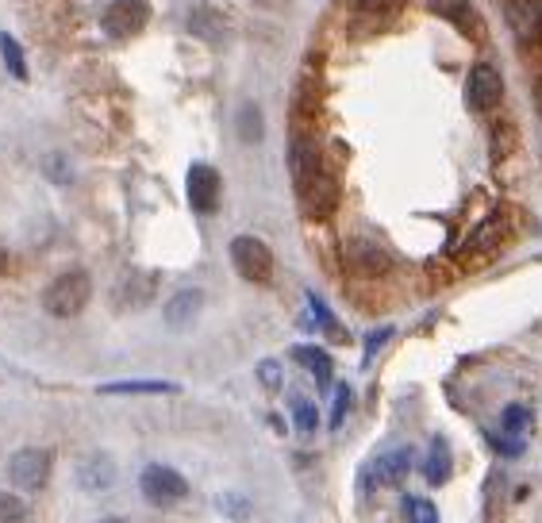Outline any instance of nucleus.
<instances>
[{"label":"nucleus","mask_w":542,"mask_h":523,"mask_svg":"<svg viewBox=\"0 0 542 523\" xmlns=\"http://www.w3.org/2000/svg\"><path fill=\"white\" fill-rule=\"evenodd\" d=\"M239 135L247 143L262 139V112H258V104H243V112H239Z\"/></svg>","instance_id":"22"},{"label":"nucleus","mask_w":542,"mask_h":523,"mask_svg":"<svg viewBox=\"0 0 542 523\" xmlns=\"http://www.w3.org/2000/svg\"><path fill=\"white\" fill-rule=\"evenodd\" d=\"M396 8H400V0H354V12L358 16H393Z\"/></svg>","instance_id":"25"},{"label":"nucleus","mask_w":542,"mask_h":523,"mask_svg":"<svg viewBox=\"0 0 542 523\" xmlns=\"http://www.w3.org/2000/svg\"><path fill=\"white\" fill-rule=\"evenodd\" d=\"M231 262H235V274L250 285H266L273 277V250L254 235L231 239Z\"/></svg>","instance_id":"3"},{"label":"nucleus","mask_w":542,"mask_h":523,"mask_svg":"<svg viewBox=\"0 0 542 523\" xmlns=\"http://www.w3.org/2000/svg\"><path fill=\"white\" fill-rule=\"evenodd\" d=\"M150 20V4L147 0H112L100 16L104 35L108 39H135Z\"/></svg>","instance_id":"5"},{"label":"nucleus","mask_w":542,"mask_h":523,"mask_svg":"<svg viewBox=\"0 0 542 523\" xmlns=\"http://www.w3.org/2000/svg\"><path fill=\"white\" fill-rule=\"evenodd\" d=\"M385 339H393V327H381V331H373L370 339H366V362H370L377 350L385 347Z\"/></svg>","instance_id":"29"},{"label":"nucleus","mask_w":542,"mask_h":523,"mask_svg":"<svg viewBox=\"0 0 542 523\" xmlns=\"http://www.w3.org/2000/svg\"><path fill=\"white\" fill-rule=\"evenodd\" d=\"M408 520L412 523H439V512H435V504L423 497H408Z\"/></svg>","instance_id":"26"},{"label":"nucleus","mask_w":542,"mask_h":523,"mask_svg":"<svg viewBox=\"0 0 542 523\" xmlns=\"http://www.w3.org/2000/svg\"><path fill=\"white\" fill-rule=\"evenodd\" d=\"M116 481V462L108 454H89L81 466H77V485L85 493H104L108 485Z\"/></svg>","instance_id":"14"},{"label":"nucleus","mask_w":542,"mask_h":523,"mask_svg":"<svg viewBox=\"0 0 542 523\" xmlns=\"http://www.w3.org/2000/svg\"><path fill=\"white\" fill-rule=\"evenodd\" d=\"M427 8H431L435 16H443L446 24L458 27L462 35L481 39V16H477V8H473L469 0H427Z\"/></svg>","instance_id":"11"},{"label":"nucleus","mask_w":542,"mask_h":523,"mask_svg":"<svg viewBox=\"0 0 542 523\" xmlns=\"http://www.w3.org/2000/svg\"><path fill=\"white\" fill-rule=\"evenodd\" d=\"M531 100H535V112H539V120H542V77L535 81V89H531Z\"/></svg>","instance_id":"31"},{"label":"nucleus","mask_w":542,"mask_h":523,"mask_svg":"<svg viewBox=\"0 0 542 523\" xmlns=\"http://www.w3.org/2000/svg\"><path fill=\"white\" fill-rule=\"evenodd\" d=\"M423 477H427V485L431 489H443L446 481H450V474H454V458H450V443H446L443 435H435L431 439V447H427V454H423Z\"/></svg>","instance_id":"13"},{"label":"nucleus","mask_w":542,"mask_h":523,"mask_svg":"<svg viewBox=\"0 0 542 523\" xmlns=\"http://www.w3.org/2000/svg\"><path fill=\"white\" fill-rule=\"evenodd\" d=\"M200 308H204V293H200V289H181V293L166 304V324L189 327L193 320H197Z\"/></svg>","instance_id":"16"},{"label":"nucleus","mask_w":542,"mask_h":523,"mask_svg":"<svg viewBox=\"0 0 542 523\" xmlns=\"http://www.w3.org/2000/svg\"><path fill=\"white\" fill-rule=\"evenodd\" d=\"M0 266H4V247H0Z\"/></svg>","instance_id":"33"},{"label":"nucleus","mask_w":542,"mask_h":523,"mask_svg":"<svg viewBox=\"0 0 542 523\" xmlns=\"http://www.w3.org/2000/svg\"><path fill=\"white\" fill-rule=\"evenodd\" d=\"M8 477H12V485L24 489V493L43 489L50 481V450H39V447L16 450L12 462H8Z\"/></svg>","instance_id":"8"},{"label":"nucleus","mask_w":542,"mask_h":523,"mask_svg":"<svg viewBox=\"0 0 542 523\" xmlns=\"http://www.w3.org/2000/svg\"><path fill=\"white\" fill-rule=\"evenodd\" d=\"M296 197H300V212L308 220H331L339 208V177L331 174L327 166H312L304 174H296Z\"/></svg>","instance_id":"1"},{"label":"nucleus","mask_w":542,"mask_h":523,"mask_svg":"<svg viewBox=\"0 0 542 523\" xmlns=\"http://www.w3.org/2000/svg\"><path fill=\"white\" fill-rule=\"evenodd\" d=\"M346 262H350L358 274H370V277L393 270V258L377 247V243H366V239H354V243L346 247Z\"/></svg>","instance_id":"12"},{"label":"nucleus","mask_w":542,"mask_h":523,"mask_svg":"<svg viewBox=\"0 0 542 523\" xmlns=\"http://www.w3.org/2000/svg\"><path fill=\"white\" fill-rule=\"evenodd\" d=\"M89 297H93L89 274L85 270H66V274H58L43 289V308L50 316H58V320H74L77 312L89 304Z\"/></svg>","instance_id":"2"},{"label":"nucleus","mask_w":542,"mask_h":523,"mask_svg":"<svg viewBox=\"0 0 542 523\" xmlns=\"http://www.w3.org/2000/svg\"><path fill=\"white\" fill-rule=\"evenodd\" d=\"M531 427H535V412H531V404H508L504 412H500V431L504 435H531Z\"/></svg>","instance_id":"18"},{"label":"nucleus","mask_w":542,"mask_h":523,"mask_svg":"<svg viewBox=\"0 0 542 523\" xmlns=\"http://www.w3.org/2000/svg\"><path fill=\"white\" fill-rule=\"evenodd\" d=\"M100 523H127V520H120V516H108V520H100Z\"/></svg>","instance_id":"32"},{"label":"nucleus","mask_w":542,"mask_h":523,"mask_svg":"<svg viewBox=\"0 0 542 523\" xmlns=\"http://www.w3.org/2000/svg\"><path fill=\"white\" fill-rule=\"evenodd\" d=\"M412 470V450H393V454H385L381 462H377V477L385 481V485H396V481H404Z\"/></svg>","instance_id":"20"},{"label":"nucleus","mask_w":542,"mask_h":523,"mask_svg":"<svg viewBox=\"0 0 542 523\" xmlns=\"http://www.w3.org/2000/svg\"><path fill=\"white\" fill-rule=\"evenodd\" d=\"M293 354H296V362H300V366H308V374L316 377L323 389L331 385V354H327V350H320V347H296Z\"/></svg>","instance_id":"19"},{"label":"nucleus","mask_w":542,"mask_h":523,"mask_svg":"<svg viewBox=\"0 0 542 523\" xmlns=\"http://www.w3.org/2000/svg\"><path fill=\"white\" fill-rule=\"evenodd\" d=\"M100 397H173L177 385L173 381H112L100 385Z\"/></svg>","instance_id":"15"},{"label":"nucleus","mask_w":542,"mask_h":523,"mask_svg":"<svg viewBox=\"0 0 542 523\" xmlns=\"http://www.w3.org/2000/svg\"><path fill=\"white\" fill-rule=\"evenodd\" d=\"M293 424L300 435H312L320 427V416H316V404L312 400H293Z\"/></svg>","instance_id":"23"},{"label":"nucleus","mask_w":542,"mask_h":523,"mask_svg":"<svg viewBox=\"0 0 542 523\" xmlns=\"http://www.w3.org/2000/svg\"><path fill=\"white\" fill-rule=\"evenodd\" d=\"M504 20L523 47L542 43V0H508Z\"/></svg>","instance_id":"10"},{"label":"nucleus","mask_w":542,"mask_h":523,"mask_svg":"<svg viewBox=\"0 0 542 523\" xmlns=\"http://www.w3.org/2000/svg\"><path fill=\"white\" fill-rule=\"evenodd\" d=\"M504 100V77L489 62H477L466 77V104L473 112H493Z\"/></svg>","instance_id":"7"},{"label":"nucleus","mask_w":542,"mask_h":523,"mask_svg":"<svg viewBox=\"0 0 542 523\" xmlns=\"http://www.w3.org/2000/svg\"><path fill=\"white\" fill-rule=\"evenodd\" d=\"M0 58H4V66L12 70V77H16V81H27V58H24V47H20V43H16V39H12L8 31L0 35Z\"/></svg>","instance_id":"21"},{"label":"nucleus","mask_w":542,"mask_h":523,"mask_svg":"<svg viewBox=\"0 0 542 523\" xmlns=\"http://www.w3.org/2000/svg\"><path fill=\"white\" fill-rule=\"evenodd\" d=\"M489 447L500 450V454H523V439H500V435H489Z\"/></svg>","instance_id":"30"},{"label":"nucleus","mask_w":542,"mask_h":523,"mask_svg":"<svg viewBox=\"0 0 542 523\" xmlns=\"http://www.w3.org/2000/svg\"><path fill=\"white\" fill-rule=\"evenodd\" d=\"M185 193H189V204H193V212H200V216L216 212V208H220V174H216V166H208V162H197V166H189V177H185Z\"/></svg>","instance_id":"9"},{"label":"nucleus","mask_w":542,"mask_h":523,"mask_svg":"<svg viewBox=\"0 0 542 523\" xmlns=\"http://www.w3.org/2000/svg\"><path fill=\"white\" fill-rule=\"evenodd\" d=\"M223 16L212 8V4H200V8H193V16H189V31L193 35H200L204 43H220L223 39Z\"/></svg>","instance_id":"17"},{"label":"nucleus","mask_w":542,"mask_h":523,"mask_svg":"<svg viewBox=\"0 0 542 523\" xmlns=\"http://www.w3.org/2000/svg\"><path fill=\"white\" fill-rule=\"evenodd\" d=\"M346 408H350V385H339L335 389V408H331V427H343Z\"/></svg>","instance_id":"27"},{"label":"nucleus","mask_w":542,"mask_h":523,"mask_svg":"<svg viewBox=\"0 0 542 523\" xmlns=\"http://www.w3.org/2000/svg\"><path fill=\"white\" fill-rule=\"evenodd\" d=\"M0 523H27V504L12 493H0Z\"/></svg>","instance_id":"24"},{"label":"nucleus","mask_w":542,"mask_h":523,"mask_svg":"<svg viewBox=\"0 0 542 523\" xmlns=\"http://www.w3.org/2000/svg\"><path fill=\"white\" fill-rule=\"evenodd\" d=\"M258 377H262L266 389H281V366H277V362H262V366H258Z\"/></svg>","instance_id":"28"},{"label":"nucleus","mask_w":542,"mask_h":523,"mask_svg":"<svg viewBox=\"0 0 542 523\" xmlns=\"http://www.w3.org/2000/svg\"><path fill=\"white\" fill-rule=\"evenodd\" d=\"M508 235H512V216H508V208H496L493 216H489V220H481V227L466 239L462 258H469V262H477V258H493L496 250L508 243Z\"/></svg>","instance_id":"6"},{"label":"nucleus","mask_w":542,"mask_h":523,"mask_svg":"<svg viewBox=\"0 0 542 523\" xmlns=\"http://www.w3.org/2000/svg\"><path fill=\"white\" fill-rule=\"evenodd\" d=\"M139 489H143L147 504H154V508H173V504H181V500L189 497V481L177 474V470H170V466H158V462L143 470Z\"/></svg>","instance_id":"4"}]
</instances>
